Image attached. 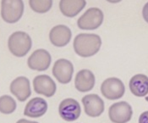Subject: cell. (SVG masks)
<instances>
[{
    "mask_svg": "<svg viewBox=\"0 0 148 123\" xmlns=\"http://www.w3.org/2000/svg\"><path fill=\"white\" fill-rule=\"evenodd\" d=\"M103 13L98 8H90L77 21L78 27L81 30L97 29L103 21Z\"/></svg>",
    "mask_w": 148,
    "mask_h": 123,
    "instance_id": "277c9868",
    "label": "cell"
},
{
    "mask_svg": "<svg viewBox=\"0 0 148 123\" xmlns=\"http://www.w3.org/2000/svg\"><path fill=\"white\" fill-rule=\"evenodd\" d=\"M16 123H38L36 122H32V121H28V120H25V119H21L19 120Z\"/></svg>",
    "mask_w": 148,
    "mask_h": 123,
    "instance_id": "7402d4cb",
    "label": "cell"
},
{
    "mask_svg": "<svg viewBox=\"0 0 148 123\" xmlns=\"http://www.w3.org/2000/svg\"><path fill=\"white\" fill-rule=\"evenodd\" d=\"M139 123H148V111L143 112L139 117Z\"/></svg>",
    "mask_w": 148,
    "mask_h": 123,
    "instance_id": "ffe728a7",
    "label": "cell"
},
{
    "mask_svg": "<svg viewBox=\"0 0 148 123\" xmlns=\"http://www.w3.org/2000/svg\"><path fill=\"white\" fill-rule=\"evenodd\" d=\"M86 114L90 117H98L104 111V102L97 94H88L82 98Z\"/></svg>",
    "mask_w": 148,
    "mask_h": 123,
    "instance_id": "8fae6325",
    "label": "cell"
},
{
    "mask_svg": "<svg viewBox=\"0 0 148 123\" xmlns=\"http://www.w3.org/2000/svg\"><path fill=\"white\" fill-rule=\"evenodd\" d=\"M58 113L61 118L66 122H75L80 115L81 108L78 101L69 98L59 104Z\"/></svg>",
    "mask_w": 148,
    "mask_h": 123,
    "instance_id": "52a82bcc",
    "label": "cell"
},
{
    "mask_svg": "<svg viewBox=\"0 0 148 123\" xmlns=\"http://www.w3.org/2000/svg\"><path fill=\"white\" fill-rule=\"evenodd\" d=\"M96 78L92 71L89 70H80L75 79V87L79 92L86 93L93 89L95 86Z\"/></svg>",
    "mask_w": 148,
    "mask_h": 123,
    "instance_id": "5bb4252c",
    "label": "cell"
},
{
    "mask_svg": "<svg viewBox=\"0 0 148 123\" xmlns=\"http://www.w3.org/2000/svg\"><path fill=\"white\" fill-rule=\"evenodd\" d=\"M52 58L50 54L45 49H37L28 58L27 65L30 69L43 71L47 70L51 65Z\"/></svg>",
    "mask_w": 148,
    "mask_h": 123,
    "instance_id": "9c48e42d",
    "label": "cell"
},
{
    "mask_svg": "<svg viewBox=\"0 0 148 123\" xmlns=\"http://www.w3.org/2000/svg\"><path fill=\"white\" fill-rule=\"evenodd\" d=\"M146 100L148 101V96H147V97H146Z\"/></svg>",
    "mask_w": 148,
    "mask_h": 123,
    "instance_id": "cb8c5ba5",
    "label": "cell"
},
{
    "mask_svg": "<svg viewBox=\"0 0 148 123\" xmlns=\"http://www.w3.org/2000/svg\"><path fill=\"white\" fill-rule=\"evenodd\" d=\"M142 15H143V18L144 20L148 23V3H147L144 7H143V10H142Z\"/></svg>",
    "mask_w": 148,
    "mask_h": 123,
    "instance_id": "44dd1931",
    "label": "cell"
},
{
    "mask_svg": "<svg viewBox=\"0 0 148 123\" xmlns=\"http://www.w3.org/2000/svg\"><path fill=\"white\" fill-rule=\"evenodd\" d=\"M16 102L9 95L0 97V112L3 114H12L16 110Z\"/></svg>",
    "mask_w": 148,
    "mask_h": 123,
    "instance_id": "d6986e66",
    "label": "cell"
},
{
    "mask_svg": "<svg viewBox=\"0 0 148 123\" xmlns=\"http://www.w3.org/2000/svg\"><path fill=\"white\" fill-rule=\"evenodd\" d=\"M32 10L36 13L44 14L50 10L53 6V0H29Z\"/></svg>",
    "mask_w": 148,
    "mask_h": 123,
    "instance_id": "ac0fdd59",
    "label": "cell"
},
{
    "mask_svg": "<svg viewBox=\"0 0 148 123\" xmlns=\"http://www.w3.org/2000/svg\"><path fill=\"white\" fill-rule=\"evenodd\" d=\"M129 87L136 97H145L148 94V77L144 74H136L130 79Z\"/></svg>",
    "mask_w": 148,
    "mask_h": 123,
    "instance_id": "e0dca14e",
    "label": "cell"
},
{
    "mask_svg": "<svg viewBox=\"0 0 148 123\" xmlns=\"http://www.w3.org/2000/svg\"><path fill=\"white\" fill-rule=\"evenodd\" d=\"M86 0H60L59 10L66 17H75L86 6Z\"/></svg>",
    "mask_w": 148,
    "mask_h": 123,
    "instance_id": "2e32d148",
    "label": "cell"
},
{
    "mask_svg": "<svg viewBox=\"0 0 148 123\" xmlns=\"http://www.w3.org/2000/svg\"><path fill=\"white\" fill-rule=\"evenodd\" d=\"M107 1L109 2V3H119L122 0H107Z\"/></svg>",
    "mask_w": 148,
    "mask_h": 123,
    "instance_id": "603a6c76",
    "label": "cell"
},
{
    "mask_svg": "<svg viewBox=\"0 0 148 123\" xmlns=\"http://www.w3.org/2000/svg\"><path fill=\"white\" fill-rule=\"evenodd\" d=\"M47 111V103L42 98H33L29 101L24 110V115L32 118H38L45 115Z\"/></svg>",
    "mask_w": 148,
    "mask_h": 123,
    "instance_id": "9a60e30c",
    "label": "cell"
},
{
    "mask_svg": "<svg viewBox=\"0 0 148 123\" xmlns=\"http://www.w3.org/2000/svg\"><path fill=\"white\" fill-rule=\"evenodd\" d=\"M101 93L106 99L109 100H116L124 96L125 87L120 79L109 77L102 83Z\"/></svg>",
    "mask_w": 148,
    "mask_h": 123,
    "instance_id": "5b68a950",
    "label": "cell"
},
{
    "mask_svg": "<svg viewBox=\"0 0 148 123\" xmlns=\"http://www.w3.org/2000/svg\"><path fill=\"white\" fill-rule=\"evenodd\" d=\"M24 3L22 0H2L1 16L7 23L17 22L22 17Z\"/></svg>",
    "mask_w": 148,
    "mask_h": 123,
    "instance_id": "3957f363",
    "label": "cell"
},
{
    "mask_svg": "<svg viewBox=\"0 0 148 123\" xmlns=\"http://www.w3.org/2000/svg\"><path fill=\"white\" fill-rule=\"evenodd\" d=\"M72 33L67 26L58 25L52 28L49 33V39L52 44L56 47H64L71 39Z\"/></svg>",
    "mask_w": 148,
    "mask_h": 123,
    "instance_id": "4fadbf2b",
    "label": "cell"
},
{
    "mask_svg": "<svg viewBox=\"0 0 148 123\" xmlns=\"http://www.w3.org/2000/svg\"><path fill=\"white\" fill-rule=\"evenodd\" d=\"M74 73L73 64L66 59H59L54 63L53 67V75L58 82L67 84L70 82Z\"/></svg>",
    "mask_w": 148,
    "mask_h": 123,
    "instance_id": "ba28073f",
    "label": "cell"
},
{
    "mask_svg": "<svg viewBox=\"0 0 148 123\" xmlns=\"http://www.w3.org/2000/svg\"><path fill=\"white\" fill-rule=\"evenodd\" d=\"M74 50L80 57L88 58L95 55L101 48L102 39L97 34L80 33L74 39Z\"/></svg>",
    "mask_w": 148,
    "mask_h": 123,
    "instance_id": "6da1fadb",
    "label": "cell"
},
{
    "mask_svg": "<svg viewBox=\"0 0 148 123\" xmlns=\"http://www.w3.org/2000/svg\"><path fill=\"white\" fill-rule=\"evenodd\" d=\"M33 88L36 93L43 95L47 98L53 97L57 89L54 81L47 75L36 76L33 80Z\"/></svg>",
    "mask_w": 148,
    "mask_h": 123,
    "instance_id": "30bf717a",
    "label": "cell"
},
{
    "mask_svg": "<svg viewBox=\"0 0 148 123\" xmlns=\"http://www.w3.org/2000/svg\"><path fill=\"white\" fill-rule=\"evenodd\" d=\"M32 46L31 37L24 32H15L10 35L8 47L13 55L16 57H24L28 54Z\"/></svg>",
    "mask_w": 148,
    "mask_h": 123,
    "instance_id": "7a4b0ae2",
    "label": "cell"
},
{
    "mask_svg": "<svg viewBox=\"0 0 148 123\" xmlns=\"http://www.w3.org/2000/svg\"><path fill=\"white\" fill-rule=\"evenodd\" d=\"M132 115V107L125 101L114 103L108 110V116L113 123H127L131 120Z\"/></svg>",
    "mask_w": 148,
    "mask_h": 123,
    "instance_id": "8992f818",
    "label": "cell"
},
{
    "mask_svg": "<svg viewBox=\"0 0 148 123\" xmlns=\"http://www.w3.org/2000/svg\"><path fill=\"white\" fill-rule=\"evenodd\" d=\"M10 92L21 102L25 101L32 94L29 79L25 77L15 78L10 84Z\"/></svg>",
    "mask_w": 148,
    "mask_h": 123,
    "instance_id": "7c38bea8",
    "label": "cell"
}]
</instances>
